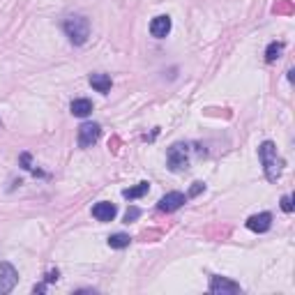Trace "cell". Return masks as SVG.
<instances>
[{
  "mask_svg": "<svg viewBox=\"0 0 295 295\" xmlns=\"http://www.w3.org/2000/svg\"><path fill=\"white\" fill-rule=\"evenodd\" d=\"M201 192H205V185H203V182H194V185H192V189H189V194H187V196H189V199H192V196H199Z\"/></svg>",
  "mask_w": 295,
  "mask_h": 295,
  "instance_id": "18",
  "label": "cell"
},
{
  "mask_svg": "<svg viewBox=\"0 0 295 295\" xmlns=\"http://www.w3.org/2000/svg\"><path fill=\"white\" fill-rule=\"evenodd\" d=\"M115 215H118V208L108 201H99L97 205H92V217L97 221H113Z\"/></svg>",
  "mask_w": 295,
  "mask_h": 295,
  "instance_id": "8",
  "label": "cell"
},
{
  "mask_svg": "<svg viewBox=\"0 0 295 295\" xmlns=\"http://www.w3.org/2000/svg\"><path fill=\"white\" fill-rule=\"evenodd\" d=\"M258 157H261V164H263V171H265V178L270 182H277L279 178H281V166H284L281 157L277 155V145H274L272 141L261 143V147H258Z\"/></svg>",
  "mask_w": 295,
  "mask_h": 295,
  "instance_id": "1",
  "label": "cell"
},
{
  "mask_svg": "<svg viewBox=\"0 0 295 295\" xmlns=\"http://www.w3.org/2000/svg\"><path fill=\"white\" fill-rule=\"evenodd\" d=\"M147 189H150V182H138L136 187L122 189V196H125L127 201H134V199H141V196H145Z\"/></svg>",
  "mask_w": 295,
  "mask_h": 295,
  "instance_id": "13",
  "label": "cell"
},
{
  "mask_svg": "<svg viewBox=\"0 0 295 295\" xmlns=\"http://www.w3.org/2000/svg\"><path fill=\"white\" fill-rule=\"evenodd\" d=\"M185 201H187V196L180 192H169L166 196H162V201H159V210L162 212H176L180 210L182 205H185Z\"/></svg>",
  "mask_w": 295,
  "mask_h": 295,
  "instance_id": "7",
  "label": "cell"
},
{
  "mask_svg": "<svg viewBox=\"0 0 295 295\" xmlns=\"http://www.w3.org/2000/svg\"><path fill=\"white\" fill-rule=\"evenodd\" d=\"M58 277H60V272H58V270H49V272H46V277H44V281H46V284H53V281H58Z\"/></svg>",
  "mask_w": 295,
  "mask_h": 295,
  "instance_id": "19",
  "label": "cell"
},
{
  "mask_svg": "<svg viewBox=\"0 0 295 295\" xmlns=\"http://www.w3.org/2000/svg\"><path fill=\"white\" fill-rule=\"evenodd\" d=\"M166 164L173 173H180L189 166V145L185 143H176V145L169 147V155H166Z\"/></svg>",
  "mask_w": 295,
  "mask_h": 295,
  "instance_id": "3",
  "label": "cell"
},
{
  "mask_svg": "<svg viewBox=\"0 0 295 295\" xmlns=\"http://www.w3.org/2000/svg\"><path fill=\"white\" fill-rule=\"evenodd\" d=\"M33 290H35V293H44V290H46V281H44V284H37Z\"/></svg>",
  "mask_w": 295,
  "mask_h": 295,
  "instance_id": "21",
  "label": "cell"
},
{
  "mask_svg": "<svg viewBox=\"0 0 295 295\" xmlns=\"http://www.w3.org/2000/svg\"><path fill=\"white\" fill-rule=\"evenodd\" d=\"M138 217H141V210L131 205V208H127V212H125V224H131V221H136Z\"/></svg>",
  "mask_w": 295,
  "mask_h": 295,
  "instance_id": "16",
  "label": "cell"
},
{
  "mask_svg": "<svg viewBox=\"0 0 295 295\" xmlns=\"http://www.w3.org/2000/svg\"><path fill=\"white\" fill-rule=\"evenodd\" d=\"M270 226H272V215L270 212H261V215H254L247 219V228L254 233H265L270 231Z\"/></svg>",
  "mask_w": 295,
  "mask_h": 295,
  "instance_id": "9",
  "label": "cell"
},
{
  "mask_svg": "<svg viewBox=\"0 0 295 295\" xmlns=\"http://www.w3.org/2000/svg\"><path fill=\"white\" fill-rule=\"evenodd\" d=\"M281 53H284V42H272L265 49V60L267 63H274L277 58H281Z\"/></svg>",
  "mask_w": 295,
  "mask_h": 295,
  "instance_id": "14",
  "label": "cell"
},
{
  "mask_svg": "<svg viewBox=\"0 0 295 295\" xmlns=\"http://www.w3.org/2000/svg\"><path fill=\"white\" fill-rule=\"evenodd\" d=\"M90 85L97 92L106 95V92L111 90V76H108V74H90Z\"/></svg>",
  "mask_w": 295,
  "mask_h": 295,
  "instance_id": "11",
  "label": "cell"
},
{
  "mask_svg": "<svg viewBox=\"0 0 295 295\" xmlns=\"http://www.w3.org/2000/svg\"><path fill=\"white\" fill-rule=\"evenodd\" d=\"M21 164H23V169H26V171H35L33 166H30V155H28V153H23V155H21Z\"/></svg>",
  "mask_w": 295,
  "mask_h": 295,
  "instance_id": "20",
  "label": "cell"
},
{
  "mask_svg": "<svg viewBox=\"0 0 295 295\" xmlns=\"http://www.w3.org/2000/svg\"><path fill=\"white\" fill-rule=\"evenodd\" d=\"M72 113L76 115V118H88V115L92 113V102L90 99H74Z\"/></svg>",
  "mask_w": 295,
  "mask_h": 295,
  "instance_id": "12",
  "label": "cell"
},
{
  "mask_svg": "<svg viewBox=\"0 0 295 295\" xmlns=\"http://www.w3.org/2000/svg\"><path fill=\"white\" fill-rule=\"evenodd\" d=\"M131 238L127 235V233H113L111 238H108V244L113 247V249H125V247H129Z\"/></svg>",
  "mask_w": 295,
  "mask_h": 295,
  "instance_id": "15",
  "label": "cell"
},
{
  "mask_svg": "<svg viewBox=\"0 0 295 295\" xmlns=\"http://www.w3.org/2000/svg\"><path fill=\"white\" fill-rule=\"evenodd\" d=\"M65 33H67L69 42L76 46L85 44L88 42V37H90V21L85 17H81V14H76V17H67L63 23Z\"/></svg>",
  "mask_w": 295,
  "mask_h": 295,
  "instance_id": "2",
  "label": "cell"
},
{
  "mask_svg": "<svg viewBox=\"0 0 295 295\" xmlns=\"http://www.w3.org/2000/svg\"><path fill=\"white\" fill-rule=\"evenodd\" d=\"M99 134H102V127L97 122H83L79 127V145L81 147H92L99 141Z\"/></svg>",
  "mask_w": 295,
  "mask_h": 295,
  "instance_id": "5",
  "label": "cell"
},
{
  "mask_svg": "<svg viewBox=\"0 0 295 295\" xmlns=\"http://www.w3.org/2000/svg\"><path fill=\"white\" fill-rule=\"evenodd\" d=\"M169 33H171V19L169 17H155L153 23H150V35L157 37V40H162V37H166Z\"/></svg>",
  "mask_w": 295,
  "mask_h": 295,
  "instance_id": "10",
  "label": "cell"
},
{
  "mask_svg": "<svg viewBox=\"0 0 295 295\" xmlns=\"http://www.w3.org/2000/svg\"><path fill=\"white\" fill-rule=\"evenodd\" d=\"M17 279H19L17 267L12 265V263H0V295L10 293L17 286Z\"/></svg>",
  "mask_w": 295,
  "mask_h": 295,
  "instance_id": "6",
  "label": "cell"
},
{
  "mask_svg": "<svg viewBox=\"0 0 295 295\" xmlns=\"http://www.w3.org/2000/svg\"><path fill=\"white\" fill-rule=\"evenodd\" d=\"M210 293L212 295H238L242 293V288H240V284H235V281H231V279L226 277H210Z\"/></svg>",
  "mask_w": 295,
  "mask_h": 295,
  "instance_id": "4",
  "label": "cell"
},
{
  "mask_svg": "<svg viewBox=\"0 0 295 295\" xmlns=\"http://www.w3.org/2000/svg\"><path fill=\"white\" fill-rule=\"evenodd\" d=\"M281 210H284V212H293V196H290V194H286L284 199H281Z\"/></svg>",
  "mask_w": 295,
  "mask_h": 295,
  "instance_id": "17",
  "label": "cell"
}]
</instances>
